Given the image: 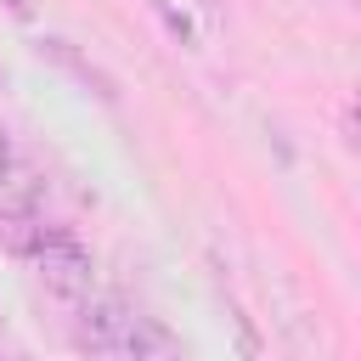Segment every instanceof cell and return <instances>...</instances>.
<instances>
[{"label": "cell", "mask_w": 361, "mask_h": 361, "mask_svg": "<svg viewBox=\"0 0 361 361\" xmlns=\"http://www.w3.org/2000/svg\"><path fill=\"white\" fill-rule=\"evenodd\" d=\"M28 259H34V271H39V282L56 293V299H85V293H96V254L73 237V231H62V226H34V237H28V248H23Z\"/></svg>", "instance_id": "6da1fadb"}, {"label": "cell", "mask_w": 361, "mask_h": 361, "mask_svg": "<svg viewBox=\"0 0 361 361\" xmlns=\"http://www.w3.org/2000/svg\"><path fill=\"white\" fill-rule=\"evenodd\" d=\"M124 322H130V305L118 293H85V299H73V338L85 350H113L118 333H124Z\"/></svg>", "instance_id": "7a4b0ae2"}, {"label": "cell", "mask_w": 361, "mask_h": 361, "mask_svg": "<svg viewBox=\"0 0 361 361\" xmlns=\"http://www.w3.org/2000/svg\"><path fill=\"white\" fill-rule=\"evenodd\" d=\"M113 350H118L124 361H180L175 333H169L158 316H141V310H130V322H124V333H118Z\"/></svg>", "instance_id": "3957f363"}, {"label": "cell", "mask_w": 361, "mask_h": 361, "mask_svg": "<svg viewBox=\"0 0 361 361\" xmlns=\"http://www.w3.org/2000/svg\"><path fill=\"white\" fill-rule=\"evenodd\" d=\"M39 56H51V62H56V68H68V73H73V79H79L85 90H96L102 102H113V79H107V73H102L96 62H85V56H79V51H73L68 39L45 34V39H39Z\"/></svg>", "instance_id": "277c9868"}, {"label": "cell", "mask_w": 361, "mask_h": 361, "mask_svg": "<svg viewBox=\"0 0 361 361\" xmlns=\"http://www.w3.org/2000/svg\"><path fill=\"white\" fill-rule=\"evenodd\" d=\"M11 169H17V147H11V130L0 124V180H6Z\"/></svg>", "instance_id": "5b68a950"}]
</instances>
